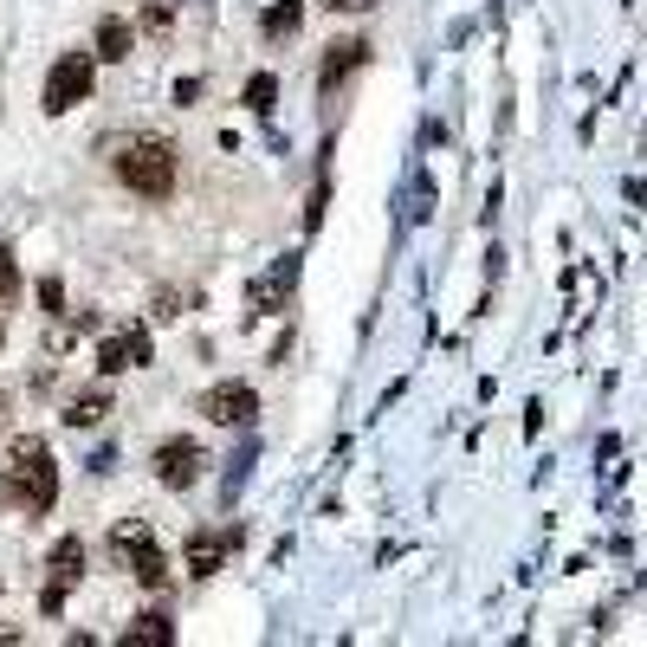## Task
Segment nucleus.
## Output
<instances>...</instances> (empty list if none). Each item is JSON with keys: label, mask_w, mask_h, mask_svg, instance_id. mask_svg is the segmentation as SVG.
I'll list each match as a JSON object with an SVG mask.
<instances>
[{"label": "nucleus", "mask_w": 647, "mask_h": 647, "mask_svg": "<svg viewBox=\"0 0 647 647\" xmlns=\"http://www.w3.org/2000/svg\"><path fill=\"white\" fill-rule=\"evenodd\" d=\"M259 460V440H246L240 453H233V473H227V492H240V479H246V466Z\"/></svg>", "instance_id": "18"}, {"label": "nucleus", "mask_w": 647, "mask_h": 647, "mask_svg": "<svg viewBox=\"0 0 647 647\" xmlns=\"http://www.w3.org/2000/svg\"><path fill=\"white\" fill-rule=\"evenodd\" d=\"M272 104H279V78H272V72H253V78H246V110H259V117H266Z\"/></svg>", "instance_id": "17"}, {"label": "nucleus", "mask_w": 647, "mask_h": 647, "mask_svg": "<svg viewBox=\"0 0 647 647\" xmlns=\"http://www.w3.org/2000/svg\"><path fill=\"white\" fill-rule=\"evenodd\" d=\"M259 26H266V39H292L298 26H305V0H272Z\"/></svg>", "instance_id": "12"}, {"label": "nucleus", "mask_w": 647, "mask_h": 647, "mask_svg": "<svg viewBox=\"0 0 647 647\" xmlns=\"http://www.w3.org/2000/svg\"><path fill=\"white\" fill-rule=\"evenodd\" d=\"M149 363V330H117V337L98 343V369L104 376H123V369Z\"/></svg>", "instance_id": "9"}, {"label": "nucleus", "mask_w": 647, "mask_h": 647, "mask_svg": "<svg viewBox=\"0 0 647 647\" xmlns=\"http://www.w3.org/2000/svg\"><path fill=\"white\" fill-rule=\"evenodd\" d=\"M104 415H110V389H85V395L72 402V415H65V421H72V428H98Z\"/></svg>", "instance_id": "13"}, {"label": "nucleus", "mask_w": 647, "mask_h": 647, "mask_svg": "<svg viewBox=\"0 0 647 647\" xmlns=\"http://www.w3.org/2000/svg\"><path fill=\"white\" fill-rule=\"evenodd\" d=\"M169 647L175 641V622H169V609H143L136 615V628H123V647Z\"/></svg>", "instance_id": "10"}, {"label": "nucleus", "mask_w": 647, "mask_h": 647, "mask_svg": "<svg viewBox=\"0 0 647 647\" xmlns=\"http://www.w3.org/2000/svg\"><path fill=\"white\" fill-rule=\"evenodd\" d=\"M201 415L220 421V428H246V421L259 415L253 382H220V389H208V395H201Z\"/></svg>", "instance_id": "6"}, {"label": "nucleus", "mask_w": 647, "mask_h": 647, "mask_svg": "<svg viewBox=\"0 0 647 647\" xmlns=\"http://www.w3.org/2000/svg\"><path fill=\"white\" fill-rule=\"evenodd\" d=\"M39 305H46V311H65V285L59 279H39Z\"/></svg>", "instance_id": "19"}, {"label": "nucleus", "mask_w": 647, "mask_h": 647, "mask_svg": "<svg viewBox=\"0 0 647 647\" xmlns=\"http://www.w3.org/2000/svg\"><path fill=\"white\" fill-rule=\"evenodd\" d=\"M292 285H298V253H285L279 266H272V279L259 285V305H279V298L292 292Z\"/></svg>", "instance_id": "14"}, {"label": "nucleus", "mask_w": 647, "mask_h": 647, "mask_svg": "<svg viewBox=\"0 0 647 647\" xmlns=\"http://www.w3.org/2000/svg\"><path fill=\"white\" fill-rule=\"evenodd\" d=\"M0 499L20 505V512H52V505H59V466H52V453H46V440H39V434H20L7 447Z\"/></svg>", "instance_id": "1"}, {"label": "nucleus", "mask_w": 647, "mask_h": 647, "mask_svg": "<svg viewBox=\"0 0 647 647\" xmlns=\"http://www.w3.org/2000/svg\"><path fill=\"white\" fill-rule=\"evenodd\" d=\"M363 65H369V39H356V33L350 39H330V52H324V65H318V91L330 98V91H337L350 72H363Z\"/></svg>", "instance_id": "8"}, {"label": "nucleus", "mask_w": 647, "mask_h": 647, "mask_svg": "<svg viewBox=\"0 0 647 647\" xmlns=\"http://www.w3.org/2000/svg\"><path fill=\"white\" fill-rule=\"evenodd\" d=\"M85 98H91V52H59V65L46 72V110L59 117Z\"/></svg>", "instance_id": "4"}, {"label": "nucleus", "mask_w": 647, "mask_h": 647, "mask_svg": "<svg viewBox=\"0 0 647 647\" xmlns=\"http://www.w3.org/2000/svg\"><path fill=\"white\" fill-rule=\"evenodd\" d=\"M98 59H130V20H104L98 26Z\"/></svg>", "instance_id": "15"}, {"label": "nucleus", "mask_w": 647, "mask_h": 647, "mask_svg": "<svg viewBox=\"0 0 647 647\" xmlns=\"http://www.w3.org/2000/svg\"><path fill=\"white\" fill-rule=\"evenodd\" d=\"M110 175H117L130 195L162 201L175 188V143H162V136H130V143L110 156Z\"/></svg>", "instance_id": "2"}, {"label": "nucleus", "mask_w": 647, "mask_h": 647, "mask_svg": "<svg viewBox=\"0 0 647 647\" xmlns=\"http://www.w3.org/2000/svg\"><path fill=\"white\" fill-rule=\"evenodd\" d=\"M0 415H7V402H0Z\"/></svg>", "instance_id": "22"}, {"label": "nucleus", "mask_w": 647, "mask_h": 647, "mask_svg": "<svg viewBox=\"0 0 647 647\" xmlns=\"http://www.w3.org/2000/svg\"><path fill=\"white\" fill-rule=\"evenodd\" d=\"M13 298H20V266H13V246H0V330L13 318Z\"/></svg>", "instance_id": "16"}, {"label": "nucleus", "mask_w": 647, "mask_h": 647, "mask_svg": "<svg viewBox=\"0 0 647 647\" xmlns=\"http://www.w3.org/2000/svg\"><path fill=\"white\" fill-rule=\"evenodd\" d=\"M78 576H85V544L59 538V544H52V557H46V596H39V609L59 615V602L78 589Z\"/></svg>", "instance_id": "5"}, {"label": "nucleus", "mask_w": 647, "mask_h": 647, "mask_svg": "<svg viewBox=\"0 0 647 647\" xmlns=\"http://www.w3.org/2000/svg\"><path fill=\"white\" fill-rule=\"evenodd\" d=\"M220 563H227V544H220L214 531H195V538H188V570H195V576H214Z\"/></svg>", "instance_id": "11"}, {"label": "nucleus", "mask_w": 647, "mask_h": 647, "mask_svg": "<svg viewBox=\"0 0 647 647\" xmlns=\"http://www.w3.org/2000/svg\"><path fill=\"white\" fill-rule=\"evenodd\" d=\"M156 479H162V486H175V492H188L201 479V447H195V440H162V447H156Z\"/></svg>", "instance_id": "7"}, {"label": "nucleus", "mask_w": 647, "mask_h": 647, "mask_svg": "<svg viewBox=\"0 0 647 647\" xmlns=\"http://www.w3.org/2000/svg\"><path fill=\"white\" fill-rule=\"evenodd\" d=\"M110 544L130 557V576H136V583H143V589H162V576H169V550L156 544V531H149V525H117V531H110Z\"/></svg>", "instance_id": "3"}, {"label": "nucleus", "mask_w": 647, "mask_h": 647, "mask_svg": "<svg viewBox=\"0 0 647 647\" xmlns=\"http://www.w3.org/2000/svg\"><path fill=\"white\" fill-rule=\"evenodd\" d=\"M324 7H337V13H363V7H376V0H324Z\"/></svg>", "instance_id": "21"}, {"label": "nucleus", "mask_w": 647, "mask_h": 647, "mask_svg": "<svg viewBox=\"0 0 647 647\" xmlns=\"http://www.w3.org/2000/svg\"><path fill=\"white\" fill-rule=\"evenodd\" d=\"M169 13H175L169 0H149V7H143V26H156V33H162V26H169Z\"/></svg>", "instance_id": "20"}]
</instances>
